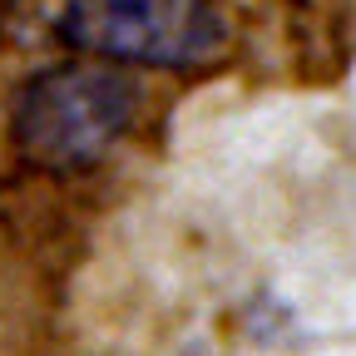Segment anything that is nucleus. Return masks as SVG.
<instances>
[{
  "label": "nucleus",
  "instance_id": "obj_2",
  "mask_svg": "<svg viewBox=\"0 0 356 356\" xmlns=\"http://www.w3.org/2000/svg\"><path fill=\"white\" fill-rule=\"evenodd\" d=\"M60 35L109 65L198 70L222 55L228 20L218 0H60Z\"/></svg>",
  "mask_w": 356,
  "mask_h": 356
},
{
  "label": "nucleus",
  "instance_id": "obj_1",
  "mask_svg": "<svg viewBox=\"0 0 356 356\" xmlns=\"http://www.w3.org/2000/svg\"><path fill=\"white\" fill-rule=\"evenodd\" d=\"M139 119V89L109 60L50 65L20 84L10 134L20 159L50 173L95 168Z\"/></svg>",
  "mask_w": 356,
  "mask_h": 356
}]
</instances>
